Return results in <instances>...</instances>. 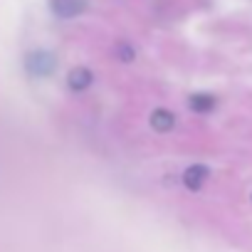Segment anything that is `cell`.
Returning <instances> with one entry per match:
<instances>
[{
    "label": "cell",
    "instance_id": "obj_1",
    "mask_svg": "<svg viewBox=\"0 0 252 252\" xmlns=\"http://www.w3.org/2000/svg\"><path fill=\"white\" fill-rule=\"evenodd\" d=\"M55 57L50 55V52H32V55H28V60H25V67H28V72L30 74H37V77H45V74H50L52 69H55Z\"/></svg>",
    "mask_w": 252,
    "mask_h": 252
},
{
    "label": "cell",
    "instance_id": "obj_2",
    "mask_svg": "<svg viewBox=\"0 0 252 252\" xmlns=\"http://www.w3.org/2000/svg\"><path fill=\"white\" fill-rule=\"evenodd\" d=\"M50 8L57 18L69 20V18H77L87 10V0H50Z\"/></svg>",
    "mask_w": 252,
    "mask_h": 252
},
{
    "label": "cell",
    "instance_id": "obj_3",
    "mask_svg": "<svg viewBox=\"0 0 252 252\" xmlns=\"http://www.w3.org/2000/svg\"><path fill=\"white\" fill-rule=\"evenodd\" d=\"M205 178H208V168H203V166H190V168L186 171V176H183V181H186V186H188L190 190H198Z\"/></svg>",
    "mask_w": 252,
    "mask_h": 252
},
{
    "label": "cell",
    "instance_id": "obj_4",
    "mask_svg": "<svg viewBox=\"0 0 252 252\" xmlns=\"http://www.w3.org/2000/svg\"><path fill=\"white\" fill-rule=\"evenodd\" d=\"M151 124H154V129H156V131H171V129H173V124H176V119H173L171 111L158 109V111H154Z\"/></svg>",
    "mask_w": 252,
    "mask_h": 252
},
{
    "label": "cell",
    "instance_id": "obj_5",
    "mask_svg": "<svg viewBox=\"0 0 252 252\" xmlns=\"http://www.w3.org/2000/svg\"><path fill=\"white\" fill-rule=\"evenodd\" d=\"M67 82H69V87H72V89H77V92H79V89H87V87L92 84V72H89V69H84V67L72 69Z\"/></svg>",
    "mask_w": 252,
    "mask_h": 252
},
{
    "label": "cell",
    "instance_id": "obj_6",
    "mask_svg": "<svg viewBox=\"0 0 252 252\" xmlns=\"http://www.w3.org/2000/svg\"><path fill=\"white\" fill-rule=\"evenodd\" d=\"M190 109H195L198 114H208L215 109V99L210 94H195L190 96Z\"/></svg>",
    "mask_w": 252,
    "mask_h": 252
}]
</instances>
